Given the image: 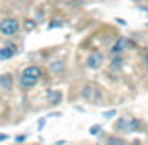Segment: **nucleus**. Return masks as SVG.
I'll return each mask as SVG.
<instances>
[{"mask_svg": "<svg viewBox=\"0 0 148 145\" xmlns=\"http://www.w3.org/2000/svg\"><path fill=\"white\" fill-rule=\"evenodd\" d=\"M130 121H132V119H119L115 127H117L119 131H130Z\"/></svg>", "mask_w": 148, "mask_h": 145, "instance_id": "obj_9", "label": "nucleus"}, {"mask_svg": "<svg viewBox=\"0 0 148 145\" xmlns=\"http://www.w3.org/2000/svg\"><path fill=\"white\" fill-rule=\"evenodd\" d=\"M62 25H64L62 21H51V23H49V27H51V29H58V27H62Z\"/></svg>", "mask_w": 148, "mask_h": 145, "instance_id": "obj_14", "label": "nucleus"}, {"mask_svg": "<svg viewBox=\"0 0 148 145\" xmlns=\"http://www.w3.org/2000/svg\"><path fill=\"white\" fill-rule=\"evenodd\" d=\"M25 139H27V135H16L14 137V143H25Z\"/></svg>", "mask_w": 148, "mask_h": 145, "instance_id": "obj_15", "label": "nucleus"}, {"mask_svg": "<svg viewBox=\"0 0 148 145\" xmlns=\"http://www.w3.org/2000/svg\"><path fill=\"white\" fill-rule=\"evenodd\" d=\"M23 25H25V29H27V31H33V29H35V21H31V19H27Z\"/></svg>", "mask_w": 148, "mask_h": 145, "instance_id": "obj_13", "label": "nucleus"}, {"mask_svg": "<svg viewBox=\"0 0 148 145\" xmlns=\"http://www.w3.org/2000/svg\"><path fill=\"white\" fill-rule=\"evenodd\" d=\"M0 84H2L6 90H10L12 88V80H10V76L8 74H4V76H0Z\"/></svg>", "mask_w": 148, "mask_h": 145, "instance_id": "obj_10", "label": "nucleus"}, {"mask_svg": "<svg viewBox=\"0 0 148 145\" xmlns=\"http://www.w3.org/2000/svg\"><path fill=\"white\" fill-rule=\"evenodd\" d=\"M101 65H103V53H99V51L90 53L88 59H86V67H90V69H99Z\"/></svg>", "mask_w": 148, "mask_h": 145, "instance_id": "obj_4", "label": "nucleus"}, {"mask_svg": "<svg viewBox=\"0 0 148 145\" xmlns=\"http://www.w3.org/2000/svg\"><path fill=\"white\" fill-rule=\"evenodd\" d=\"M39 78H41V67H39V65H27V67L21 71L18 84H21V88L29 90V88H33L37 82H39Z\"/></svg>", "mask_w": 148, "mask_h": 145, "instance_id": "obj_1", "label": "nucleus"}, {"mask_svg": "<svg viewBox=\"0 0 148 145\" xmlns=\"http://www.w3.org/2000/svg\"><path fill=\"white\" fill-rule=\"evenodd\" d=\"M82 96H84L86 100H90V102H99V100H101V90H99L97 86H92V84H86V86L82 88Z\"/></svg>", "mask_w": 148, "mask_h": 145, "instance_id": "obj_3", "label": "nucleus"}, {"mask_svg": "<svg viewBox=\"0 0 148 145\" xmlns=\"http://www.w3.org/2000/svg\"><path fill=\"white\" fill-rule=\"evenodd\" d=\"M43 125H45V119H39V123H37V129H43Z\"/></svg>", "mask_w": 148, "mask_h": 145, "instance_id": "obj_17", "label": "nucleus"}, {"mask_svg": "<svg viewBox=\"0 0 148 145\" xmlns=\"http://www.w3.org/2000/svg\"><path fill=\"white\" fill-rule=\"evenodd\" d=\"M49 69H51V71H56V74H62V71H64V61H62V59L51 61V63H49Z\"/></svg>", "mask_w": 148, "mask_h": 145, "instance_id": "obj_8", "label": "nucleus"}, {"mask_svg": "<svg viewBox=\"0 0 148 145\" xmlns=\"http://www.w3.org/2000/svg\"><path fill=\"white\" fill-rule=\"evenodd\" d=\"M125 47H130V41L121 37V39L115 41V45H111V53H113V55H119V53H121Z\"/></svg>", "mask_w": 148, "mask_h": 145, "instance_id": "obj_6", "label": "nucleus"}, {"mask_svg": "<svg viewBox=\"0 0 148 145\" xmlns=\"http://www.w3.org/2000/svg\"><path fill=\"white\" fill-rule=\"evenodd\" d=\"M47 102H49L51 106L60 104V102H62V92H60V90H51V92L47 94Z\"/></svg>", "mask_w": 148, "mask_h": 145, "instance_id": "obj_7", "label": "nucleus"}, {"mask_svg": "<svg viewBox=\"0 0 148 145\" xmlns=\"http://www.w3.org/2000/svg\"><path fill=\"white\" fill-rule=\"evenodd\" d=\"M16 53H18V47L8 43L4 47H0V59H12V55H16Z\"/></svg>", "mask_w": 148, "mask_h": 145, "instance_id": "obj_5", "label": "nucleus"}, {"mask_svg": "<svg viewBox=\"0 0 148 145\" xmlns=\"http://www.w3.org/2000/svg\"><path fill=\"white\" fill-rule=\"evenodd\" d=\"M18 29H21V25H18V21L12 19V16H6V19L0 21V33L6 35V37H12V35H16Z\"/></svg>", "mask_w": 148, "mask_h": 145, "instance_id": "obj_2", "label": "nucleus"}, {"mask_svg": "<svg viewBox=\"0 0 148 145\" xmlns=\"http://www.w3.org/2000/svg\"><path fill=\"white\" fill-rule=\"evenodd\" d=\"M107 145H125V141L121 137H109L107 139Z\"/></svg>", "mask_w": 148, "mask_h": 145, "instance_id": "obj_12", "label": "nucleus"}, {"mask_svg": "<svg viewBox=\"0 0 148 145\" xmlns=\"http://www.w3.org/2000/svg\"><path fill=\"white\" fill-rule=\"evenodd\" d=\"M99 133H101V127H97V125L90 127V135H99Z\"/></svg>", "mask_w": 148, "mask_h": 145, "instance_id": "obj_16", "label": "nucleus"}, {"mask_svg": "<svg viewBox=\"0 0 148 145\" xmlns=\"http://www.w3.org/2000/svg\"><path fill=\"white\" fill-rule=\"evenodd\" d=\"M121 65H123V57H121V55H115L113 61H111V67H113V69H119Z\"/></svg>", "mask_w": 148, "mask_h": 145, "instance_id": "obj_11", "label": "nucleus"}, {"mask_svg": "<svg viewBox=\"0 0 148 145\" xmlns=\"http://www.w3.org/2000/svg\"><path fill=\"white\" fill-rule=\"evenodd\" d=\"M6 139H8V135H6V133H0V143L6 141Z\"/></svg>", "mask_w": 148, "mask_h": 145, "instance_id": "obj_18", "label": "nucleus"}, {"mask_svg": "<svg viewBox=\"0 0 148 145\" xmlns=\"http://www.w3.org/2000/svg\"><path fill=\"white\" fill-rule=\"evenodd\" d=\"M144 59H146V63H148V51H146V55H144Z\"/></svg>", "mask_w": 148, "mask_h": 145, "instance_id": "obj_19", "label": "nucleus"}]
</instances>
